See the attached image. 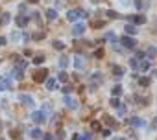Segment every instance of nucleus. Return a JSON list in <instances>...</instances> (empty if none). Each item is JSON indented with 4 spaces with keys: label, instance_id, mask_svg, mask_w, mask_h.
I'll list each match as a JSON object with an SVG mask.
<instances>
[{
    "label": "nucleus",
    "instance_id": "1",
    "mask_svg": "<svg viewBox=\"0 0 157 140\" xmlns=\"http://www.w3.org/2000/svg\"><path fill=\"white\" fill-rule=\"evenodd\" d=\"M87 11L85 9H82V8H78V9H68L67 11V19L70 20V22H76L78 19H87Z\"/></svg>",
    "mask_w": 157,
    "mask_h": 140
},
{
    "label": "nucleus",
    "instance_id": "2",
    "mask_svg": "<svg viewBox=\"0 0 157 140\" xmlns=\"http://www.w3.org/2000/svg\"><path fill=\"white\" fill-rule=\"evenodd\" d=\"M48 79V70L46 68H37L35 72H33V81L35 83H43Z\"/></svg>",
    "mask_w": 157,
    "mask_h": 140
},
{
    "label": "nucleus",
    "instance_id": "3",
    "mask_svg": "<svg viewBox=\"0 0 157 140\" xmlns=\"http://www.w3.org/2000/svg\"><path fill=\"white\" fill-rule=\"evenodd\" d=\"M120 42H122V46L124 48H135L137 46V41L133 39V37H129V35H124V37H120Z\"/></svg>",
    "mask_w": 157,
    "mask_h": 140
},
{
    "label": "nucleus",
    "instance_id": "4",
    "mask_svg": "<svg viewBox=\"0 0 157 140\" xmlns=\"http://www.w3.org/2000/svg\"><path fill=\"white\" fill-rule=\"evenodd\" d=\"M102 81H104L102 74H100V72H94V74L91 76V81H89V85H91V89L94 90V89H96V87H98V85H100Z\"/></svg>",
    "mask_w": 157,
    "mask_h": 140
},
{
    "label": "nucleus",
    "instance_id": "5",
    "mask_svg": "<svg viewBox=\"0 0 157 140\" xmlns=\"http://www.w3.org/2000/svg\"><path fill=\"white\" fill-rule=\"evenodd\" d=\"M32 120H33L35 123H44V122H46L44 111H33V112H32Z\"/></svg>",
    "mask_w": 157,
    "mask_h": 140
},
{
    "label": "nucleus",
    "instance_id": "6",
    "mask_svg": "<svg viewBox=\"0 0 157 140\" xmlns=\"http://www.w3.org/2000/svg\"><path fill=\"white\" fill-rule=\"evenodd\" d=\"M83 31H85V24H83V22H76V24L72 26V35H74V37L83 35Z\"/></svg>",
    "mask_w": 157,
    "mask_h": 140
},
{
    "label": "nucleus",
    "instance_id": "7",
    "mask_svg": "<svg viewBox=\"0 0 157 140\" xmlns=\"http://www.w3.org/2000/svg\"><path fill=\"white\" fill-rule=\"evenodd\" d=\"M19 101L22 105H28V107H33V98L30 94H19Z\"/></svg>",
    "mask_w": 157,
    "mask_h": 140
},
{
    "label": "nucleus",
    "instance_id": "8",
    "mask_svg": "<svg viewBox=\"0 0 157 140\" xmlns=\"http://www.w3.org/2000/svg\"><path fill=\"white\" fill-rule=\"evenodd\" d=\"M128 123H129V125H135V127H146V125H148L144 120H140V118H137V116L128 118Z\"/></svg>",
    "mask_w": 157,
    "mask_h": 140
},
{
    "label": "nucleus",
    "instance_id": "9",
    "mask_svg": "<svg viewBox=\"0 0 157 140\" xmlns=\"http://www.w3.org/2000/svg\"><path fill=\"white\" fill-rule=\"evenodd\" d=\"M10 78H15V79H24V70H22V68H19V66H13L11 76H10Z\"/></svg>",
    "mask_w": 157,
    "mask_h": 140
},
{
    "label": "nucleus",
    "instance_id": "10",
    "mask_svg": "<svg viewBox=\"0 0 157 140\" xmlns=\"http://www.w3.org/2000/svg\"><path fill=\"white\" fill-rule=\"evenodd\" d=\"M15 22H17V26L26 28V26H28V22H30V17H28V15H19V17L15 19Z\"/></svg>",
    "mask_w": 157,
    "mask_h": 140
},
{
    "label": "nucleus",
    "instance_id": "11",
    "mask_svg": "<svg viewBox=\"0 0 157 140\" xmlns=\"http://www.w3.org/2000/svg\"><path fill=\"white\" fill-rule=\"evenodd\" d=\"M65 105L68 107V109H78V101L74 100V98H70V96H65Z\"/></svg>",
    "mask_w": 157,
    "mask_h": 140
},
{
    "label": "nucleus",
    "instance_id": "12",
    "mask_svg": "<svg viewBox=\"0 0 157 140\" xmlns=\"http://www.w3.org/2000/svg\"><path fill=\"white\" fill-rule=\"evenodd\" d=\"M74 66L76 68H83L85 66V57L83 55H76L74 57Z\"/></svg>",
    "mask_w": 157,
    "mask_h": 140
},
{
    "label": "nucleus",
    "instance_id": "13",
    "mask_svg": "<svg viewBox=\"0 0 157 140\" xmlns=\"http://www.w3.org/2000/svg\"><path fill=\"white\" fill-rule=\"evenodd\" d=\"M144 55L150 57V59H155V57H157V48H155V46H148L146 52H144Z\"/></svg>",
    "mask_w": 157,
    "mask_h": 140
},
{
    "label": "nucleus",
    "instance_id": "14",
    "mask_svg": "<svg viewBox=\"0 0 157 140\" xmlns=\"http://www.w3.org/2000/svg\"><path fill=\"white\" fill-rule=\"evenodd\" d=\"M128 20H131L135 24H144L146 22V17L144 15H135V17H128Z\"/></svg>",
    "mask_w": 157,
    "mask_h": 140
},
{
    "label": "nucleus",
    "instance_id": "15",
    "mask_svg": "<svg viewBox=\"0 0 157 140\" xmlns=\"http://www.w3.org/2000/svg\"><path fill=\"white\" fill-rule=\"evenodd\" d=\"M104 122H105L109 127H117V125H118V122H117L113 116H109V114H104Z\"/></svg>",
    "mask_w": 157,
    "mask_h": 140
},
{
    "label": "nucleus",
    "instance_id": "16",
    "mask_svg": "<svg viewBox=\"0 0 157 140\" xmlns=\"http://www.w3.org/2000/svg\"><path fill=\"white\" fill-rule=\"evenodd\" d=\"M44 83H46V89H48V90H56V85H57V79H56V78H48V79H46Z\"/></svg>",
    "mask_w": 157,
    "mask_h": 140
},
{
    "label": "nucleus",
    "instance_id": "17",
    "mask_svg": "<svg viewBox=\"0 0 157 140\" xmlns=\"http://www.w3.org/2000/svg\"><path fill=\"white\" fill-rule=\"evenodd\" d=\"M113 76H115V78H122V76H124V68L118 66V64H115V66H113Z\"/></svg>",
    "mask_w": 157,
    "mask_h": 140
},
{
    "label": "nucleus",
    "instance_id": "18",
    "mask_svg": "<svg viewBox=\"0 0 157 140\" xmlns=\"http://www.w3.org/2000/svg\"><path fill=\"white\" fill-rule=\"evenodd\" d=\"M46 19H48V20H56V19H57V11L52 9V8L46 9Z\"/></svg>",
    "mask_w": 157,
    "mask_h": 140
},
{
    "label": "nucleus",
    "instance_id": "19",
    "mask_svg": "<svg viewBox=\"0 0 157 140\" xmlns=\"http://www.w3.org/2000/svg\"><path fill=\"white\" fill-rule=\"evenodd\" d=\"M32 138H35V140H39V138H43V131L39 129V127H35V129H32Z\"/></svg>",
    "mask_w": 157,
    "mask_h": 140
},
{
    "label": "nucleus",
    "instance_id": "20",
    "mask_svg": "<svg viewBox=\"0 0 157 140\" xmlns=\"http://www.w3.org/2000/svg\"><path fill=\"white\" fill-rule=\"evenodd\" d=\"M57 81H59V83H67V81H68V74L61 70V72L57 74Z\"/></svg>",
    "mask_w": 157,
    "mask_h": 140
},
{
    "label": "nucleus",
    "instance_id": "21",
    "mask_svg": "<svg viewBox=\"0 0 157 140\" xmlns=\"http://www.w3.org/2000/svg\"><path fill=\"white\" fill-rule=\"evenodd\" d=\"M13 57H15V61H17V66H19V68H22V70H24V68L28 66V63H26V61H22V59H21V55H13Z\"/></svg>",
    "mask_w": 157,
    "mask_h": 140
},
{
    "label": "nucleus",
    "instance_id": "22",
    "mask_svg": "<svg viewBox=\"0 0 157 140\" xmlns=\"http://www.w3.org/2000/svg\"><path fill=\"white\" fill-rule=\"evenodd\" d=\"M10 79H11V78H8V79H0V90H8V89H10V83H11Z\"/></svg>",
    "mask_w": 157,
    "mask_h": 140
},
{
    "label": "nucleus",
    "instance_id": "23",
    "mask_svg": "<svg viewBox=\"0 0 157 140\" xmlns=\"http://www.w3.org/2000/svg\"><path fill=\"white\" fill-rule=\"evenodd\" d=\"M10 20H11V15H10V13H2V17H0V26L8 24Z\"/></svg>",
    "mask_w": 157,
    "mask_h": 140
},
{
    "label": "nucleus",
    "instance_id": "24",
    "mask_svg": "<svg viewBox=\"0 0 157 140\" xmlns=\"http://www.w3.org/2000/svg\"><path fill=\"white\" fill-rule=\"evenodd\" d=\"M44 59H46V57H44L43 53H37V55L33 57V64H43V63H44Z\"/></svg>",
    "mask_w": 157,
    "mask_h": 140
},
{
    "label": "nucleus",
    "instance_id": "25",
    "mask_svg": "<svg viewBox=\"0 0 157 140\" xmlns=\"http://www.w3.org/2000/svg\"><path fill=\"white\" fill-rule=\"evenodd\" d=\"M113 98H118V96H122V87L120 85H117V87H113Z\"/></svg>",
    "mask_w": 157,
    "mask_h": 140
},
{
    "label": "nucleus",
    "instance_id": "26",
    "mask_svg": "<svg viewBox=\"0 0 157 140\" xmlns=\"http://www.w3.org/2000/svg\"><path fill=\"white\" fill-rule=\"evenodd\" d=\"M68 63H70V59H68L67 55H61V59H59V66H61V68H65Z\"/></svg>",
    "mask_w": 157,
    "mask_h": 140
},
{
    "label": "nucleus",
    "instance_id": "27",
    "mask_svg": "<svg viewBox=\"0 0 157 140\" xmlns=\"http://www.w3.org/2000/svg\"><path fill=\"white\" fill-rule=\"evenodd\" d=\"M139 68L142 70V72H146V70H150V61H142V63H139Z\"/></svg>",
    "mask_w": 157,
    "mask_h": 140
},
{
    "label": "nucleus",
    "instance_id": "28",
    "mask_svg": "<svg viewBox=\"0 0 157 140\" xmlns=\"http://www.w3.org/2000/svg\"><path fill=\"white\" fill-rule=\"evenodd\" d=\"M126 33H128V35H129V33L133 35V33H137V28H135L133 24H126Z\"/></svg>",
    "mask_w": 157,
    "mask_h": 140
},
{
    "label": "nucleus",
    "instance_id": "29",
    "mask_svg": "<svg viewBox=\"0 0 157 140\" xmlns=\"http://www.w3.org/2000/svg\"><path fill=\"white\" fill-rule=\"evenodd\" d=\"M52 44H54L56 50H65V42H63V41H54Z\"/></svg>",
    "mask_w": 157,
    "mask_h": 140
},
{
    "label": "nucleus",
    "instance_id": "30",
    "mask_svg": "<svg viewBox=\"0 0 157 140\" xmlns=\"http://www.w3.org/2000/svg\"><path fill=\"white\" fill-rule=\"evenodd\" d=\"M111 107H115V109H120V107H122L120 100H118V98H111Z\"/></svg>",
    "mask_w": 157,
    "mask_h": 140
},
{
    "label": "nucleus",
    "instance_id": "31",
    "mask_svg": "<svg viewBox=\"0 0 157 140\" xmlns=\"http://www.w3.org/2000/svg\"><path fill=\"white\" fill-rule=\"evenodd\" d=\"M105 13H107V17H109V19H118V17H120V15H118L115 9H107Z\"/></svg>",
    "mask_w": 157,
    "mask_h": 140
},
{
    "label": "nucleus",
    "instance_id": "32",
    "mask_svg": "<svg viewBox=\"0 0 157 140\" xmlns=\"http://www.w3.org/2000/svg\"><path fill=\"white\" fill-rule=\"evenodd\" d=\"M32 39H35V41H41V39H44V31H35V33L32 35Z\"/></svg>",
    "mask_w": 157,
    "mask_h": 140
},
{
    "label": "nucleus",
    "instance_id": "33",
    "mask_svg": "<svg viewBox=\"0 0 157 140\" xmlns=\"http://www.w3.org/2000/svg\"><path fill=\"white\" fill-rule=\"evenodd\" d=\"M139 85L140 87H148L150 85V78H139Z\"/></svg>",
    "mask_w": 157,
    "mask_h": 140
},
{
    "label": "nucleus",
    "instance_id": "34",
    "mask_svg": "<svg viewBox=\"0 0 157 140\" xmlns=\"http://www.w3.org/2000/svg\"><path fill=\"white\" fill-rule=\"evenodd\" d=\"M94 57H96V59H102V57H104V48H96V50H94Z\"/></svg>",
    "mask_w": 157,
    "mask_h": 140
},
{
    "label": "nucleus",
    "instance_id": "35",
    "mask_svg": "<svg viewBox=\"0 0 157 140\" xmlns=\"http://www.w3.org/2000/svg\"><path fill=\"white\" fill-rule=\"evenodd\" d=\"M129 66H131V68H139V59H137V57H131V59H129Z\"/></svg>",
    "mask_w": 157,
    "mask_h": 140
},
{
    "label": "nucleus",
    "instance_id": "36",
    "mask_svg": "<svg viewBox=\"0 0 157 140\" xmlns=\"http://www.w3.org/2000/svg\"><path fill=\"white\" fill-rule=\"evenodd\" d=\"M91 129L93 131H100L102 129V123L100 122H91Z\"/></svg>",
    "mask_w": 157,
    "mask_h": 140
},
{
    "label": "nucleus",
    "instance_id": "37",
    "mask_svg": "<svg viewBox=\"0 0 157 140\" xmlns=\"http://www.w3.org/2000/svg\"><path fill=\"white\" fill-rule=\"evenodd\" d=\"M56 140H65V131H63V129H57V133H56Z\"/></svg>",
    "mask_w": 157,
    "mask_h": 140
},
{
    "label": "nucleus",
    "instance_id": "38",
    "mask_svg": "<svg viewBox=\"0 0 157 140\" xmlns=\"http://www.w3.org/2000/svg\"><path fill=\"white\" fill-rule=\"evenodd\" d=\"M104 26H105L104 20H94V22H93V28H96V30H98V28H104Z\"/></svg>",
    "mask_w": 157,
    "mask_h": 140
},
{
    "label": "nucleus",
    "instance_id": "39",
    "mask_svg": "<svg viewBox=\"0 0 157 140\" xmlns=\"http://www.w3.org/2000/svg\"><path fill=\"white\" fill-rule=\"evenodd\" d=\"M105 39H109V41H113V42H117V35H115L113 31H107V33H105Z\"/></svg>",
    "mask_w": 157,
    "mask_h": 140
},
{
    "label": "nucleus",
    "instance_id": "40",
    "mask_svg": "<svg viewBox=\"0 0 157 140\" xmlns=\"http://www.w3.org/2000/svg\"><path fill=\"white\" fill-rule=\"evenodd\" d=\"M63 92H65V96H68V94L72 92V87H70V85H67V87H63Z\"/></svg>",
    "mask_w": 157,
    "mask_h": 140
},
{
    "label": "nucleus",
    "instance_id": "41",
    "mask_svg": "<svg viewBox=\"0 0 157 140\" xmlns=\"http://www.w3.org/2000/svg\"><path fill=\"white\" fill-rule=\"evenodd\" d=\"M135 6H137V9H142L144 8V2H142V0H135Z\"/></svg>",
    "mask_w": 157,
    "mask_h": 140
},
{
    "label": "nucleus",
    "instance_id": "42",
    "mask_svg": "<svg viewBox=\"0 0 157 140\" xmlns=\"http://www.w3.org/2000/svg\"><path fill=\"white\" fill-rule=\"evenodd\" d=\"M11 39H13V41H19V39H21V33H19V31H13V33H11Z\"/></svg>",
    "mask_w": 157,
    "mask_h": 140
},
{
    "label": "nucleus",
    "instance_id": "43",
    "mask_svg": "<svg viewBox=\"0 0 157 140\" xmlns=\"http://www.w3.org/2000/svg\"><path fill=\"white\" fill-rule=\"evenodd\" d=\"M10 136H11V138H21V133H19V131H11Z\"/></svg>",
    "mask_w": 157,
    "mask_h": 140
},
{
    "label": "nucleus",
    "instance_id": "44",
    "mask_svg": "<svg viewBox=\"0 0 157 140\" xmlns=\"http://www.w3.org/2000/svg\"><path fill=\"white\" fill-rule=\"evenodd\" d=\"M22 39H24V41H30V39H32V35H30L28 31H24V33H22Z\"/></svg>",
    "mask_w": 157,
    "mask_h": 140
},
{
    "label": "nucleus",
    "instance_id": "45",
    "mask_svg": "<svg viewBox=\"0 0 157 140\" xmlns=\"http://www.w3.org/2000/svg\"><path fill=\"white\" fill-rule=\"evenodd\" d=\"M111 134V129H102V136H109Z\"/></svg>",
    "mask_w": 157,
    "mask_h": 140
},
{
    "label": "nucleus",
    "instance_id": "46",
    "mask_svg": "<svg viewBox=\"0 0 157 140\" xmlns=\"http://www.w3.org/2000/svg\"><path fill=\"white\" fill-rule=\"evenodd\" d=\"M8 44V39L6 37H0V46H6Z\"/></svg>",
    "mask_w": 157,
    "mask_h": 140
},
{
    "label": "nucleus",
    "instance_id": "47",
    "mask_svg": "<svg viewBox=\"0 0 157 140\" xmlns=\"http://www.w3.org/2000/svg\"><path fill=\"white\" fill-rule=\"evenodd\" d=\"M80 140H91V134H87V133H85V134H82V136H80Z\"/></svg>",
    "mask_w": 157,
    "mask_h": 140
},
{
    "label": "nucleus",
    "instance_id": "48",
    "mask_svg": "<svg viewBox=\"0 0 157 140\" xmlns=\"http://www.w3.org/2000/svg\"><path fill=\"white\" fill-rule=\"evenodd\" d=\"M43 138H44V140H54V138H52V134H48V133H44V134H43Z\"/></svg>",
    "mask_w": 157,
    "mask_h": 140
},
{
    "label": "nucleus",
    "instance_id": "49",
    "mask_svg": "<svg viewBox=\"0 0 157 140\" xmlns=\"http://www.w3.org/2000/svg\"><path fill=\"white\" fill-rule=\"evenodd\" d=\"M28 2H30V4H37V2H39V0H28Z\"/></svg>",
    "mask_w": 157,
    "mask_h": 140
},
{
    "label": "nucleus",
    "instance_id": "50",
    "mask_svg": "<svg viewBox=\"0 0 157 140\" xmlns=\"http://www.w3.org/2000/svg\"><path fill=\"white\" fill-rule=\"evenodd\" d=\"M117 140H128V138H122V136H120V138H117Z\"/></svg>",
    "mask_w": 157,
    "mask_h": 140
},
{
    "label": "nucleus",
    "instance_id": "51",
    "mask_svg": "<svg viewBox=\"0 0 157 140\" xmlns=\"http://www.w3.org/2000/svg\"><path fill=\"white\" fill-rule=\"evenodd\" d=\"M0 131H2V122H0Z\"/></svg>",
    "mask_w": 157,
    "mask_h": 140
},
{
    "label": "nucleus",
    "instance_id": "52",
    "mask_svg": "<svg viewBox=\"0 0 157 140\" xmlns=\"http://www.w3.org/2000/svg\"><path fill=\"white\" fill-rule=\"evenodd\" d=\"M155 76H157V70H155Z\"/></svg>",
    "mask_w": 157,
    "mask_h": 140
},
{
    "label": "nucleus",
    "instance_id": "53",
    "mask_svg": "<svg viewBox=\"0 0 157 140\" xmlns=\"http://www.w3.org/2000/svg\"><path fill=\"white\" fill-rule=\"evenodd\" d=\"M0 140H4V138H0Z\"/></svg>",
    "mask_w": 157,
    "mask_h": 140
}]
</instances>
